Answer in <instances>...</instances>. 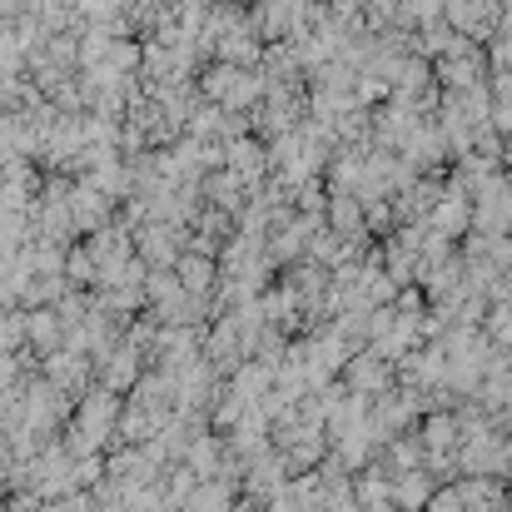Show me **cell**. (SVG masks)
Instances as JSON below:
<instances>
[{"instance_id":"1","label":"cell","mask_w":512,"mask_h":512,"mask_svg":"<svg viewBox=\"0 0 512 512\" xmlns=\"http://www.w3.org/2000/svg\"><path fill=\"white\" fill-rule=\"evenodd\" d=\"M25 10H30V0H0V20H5V25H15Z\"/></svg>"}]
</instances>
